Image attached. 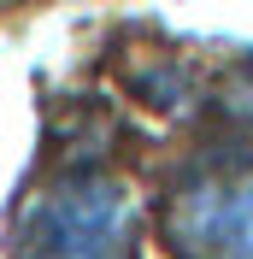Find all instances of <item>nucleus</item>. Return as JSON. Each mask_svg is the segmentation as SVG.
<instances>
[{"instance_id":"1","label":"nucleus","mask_w":253,"mask_h":259,"mask_svg":"<svg viewBox=\"0 0 253 259\" xmlns=\"http://www.w3.org/2000/svg\"><path fill=\"white\" fill-rule=\"evenodd\" d=\"M142 212L106 165H65L18 218V259H136Z\"/></svg>"},{"instance_id":"2","label":"nucleus","mask_w":253,"mask_h":259,"mask_svg":"<svg viewBox=\"0 0 253 259\" xmlns=\"http://www.w3.org/2000/svg\"><path fill=\"white\" fill-rule=\"evenodd\" d=\"M159 236L171 259H253V159H200L165 194Z\"/></svg>"}]
</instances>
